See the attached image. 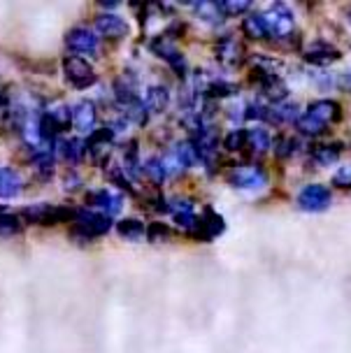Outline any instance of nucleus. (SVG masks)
Returning a JSON list of instances; mask_svg holds the SVG:
<instances>
[{"label": "nucleus", "mask_w": 351, "mask_h": 353, "mask_svg": "<svg viewBox=\"0 0 351 353\" xmlns=\"http://www.w3.org/2000/svg\"><path fill=\"white\" fill-rule=\"evenodd\" d=\"M189 140L193 147H196L198 161H203V165L208 168V172L212 174L217 165V156H219V132L214 130V123L193 130Z\"/></svg>", "instance_id": "f257e3e1"}, {"label": "nucleus", "mask_w": 351, "mask_h": 353, "mask_svg": "<svg viewBox=\"0 0 351 353\" xmlns=\"http://www.w3.org/2000/svg\"><path fill=\"white\" fill-rule=\"evenodd\" d=\"M112 228V216L103 212H93V210H77L74 212V235L93 239L100 237L105 232H110Z\"/></svg>", "instance_id": "f03ea898"}, {"label": "nucleus", "mask_w": 351, "mask_h": 353, "mask_svg": "<svg viewBox=\"0 0 351 353\" xmlns=\"http://www.w3.org/2000/svg\"><path fill=\"white\" fill-rule=\"evenodd\" d=\"M21 219L26 223H37V225H54V223H66V221L74 219L72 210H66V207L59 205H30L21 212Z\"/></svg>", "instance_id": "7ed1b4c3"}, {"label": "nucleus", "mask_w": 351, "mask_h": 353, "mask_svg": "<svg viewBox=\"0 0 351 353\" xmlns=\"http://www.w3.org/2000/svg\"><path fill=\"white\" fill-rule=\"evenodd\" d=\"M263 17H265V23H268V33H270L272 37H277V40H284V37H288L293 30H296L293 12L284 3L270 5V8L263 12Z\"/></svg>", "instance_id": "20e7f679"}, {"label": "nucleus", "mask_w": 351, "mask_h": 353, "mask_svg": "<svg viewBox=\"0 0 351 353\" xmlns=\"http://www.w3.org/2000/svg\"><path fill=\"white\" fill-rule=\"evenodd\" d=\"M228 184L240 191H259L268 184V172L261 165H235L228 172Z\"/></svg>", "instance_id": "39448f33"}, {"label": "nucleus", "mask_w": 351, "mask_h": 353, "mask_svg": "<svg viewBox=\"0 0 351 353\" xmlns=\"http://www.w3.org/2000/svg\"><path fill=\"white\" fill-rule=\"evenodd\" d=\"M149 49H152V52L159 56V59L168 61V65L172 68L177 77H186V74H189V65H186L184 54H181L179 49H177V44L172 42V37H168V35L154 37V40L149 42Z\"/></svg>", "instance_id": "423d86ee"}, {"label": "nucleus", "mask_w": 351, "mask_h": 353, "mask_svg": "<svg viewBox=\"0 0 351 353\" xmlns=\"http://www.w3.org/2000/svg\"><path fill=\"white\" fill-rule=\"evenodd\" d=\"M330 203H333V195H330L328 186L323 184H307L298 195V207L303 212H312V214L325 212Z\"/></svg>", "instance_id": "0eeeda50"}, {"label": "nucleus", "mask_w": 351, "mask_h": 353, "mask_svg": "<svg viewBox=\"0 0 351 353\" xmlns=\"http://www.w3.org/2000/svg\"><path fill=\"white\" fill-rule=\"evenodd\" d=\"M63 74L74 88H89L96 84V79H98L93 68L84 59H79V56H66Z\"/></svg>", "instance_id": "6e6552de"}, {"label": "nucleus", "mask_w": 351, "mask_h": 353, "mask_svg": "<svg viewBox=\"0 0 351 353\" xmlns=\"http://www.w3.org/2000/svg\"><path fill=\"white\" fill-rule=\"evenodd\" d=\"M114 100L123 112L135 107L137 103H142L140 98V86H137V77L133 72H123L121 77L114 79Z\"/></svg>", "instance_id": "1a4fd4ad"}, {"label": "nucleus", "mask_w": 351, "mask_h": 353, "mask_svg": "<svg viewBox=\"0 0 351 353\" xmlns=\"http://www.w3.org/2000/svg\"><path fill=\"white\" fill-rule=\"evenodd\" d=\"M66 44H68V49H70L72 54H84V56L98 54V47H100L96 33H93L91 28H86V26H74L72 30H68Z\"/></svg>", "instance_id": "9d476101"}, {"label": "nucleus", "mask_w": 351, "mask_h": 353, "mask_svg": "<svg viewBox=\"0 0 351 353\" xmlns=\"http://www.w3.org/2000/svg\"><path fill=\"white\" fill-rule=\"evenodd\" d=\"M86 200H89L91 207H96L103 214H108V216H114L123 210V195L117 193L114 188H100V191H93L86 195Z\"/></svg>", "instance_id": "9b49d317"}, {"label": "nucleus", "mask_w": 351, "mask_h": 353, "mask_svg": "<svg viewBox=\"0 0 351 353\" xmlns=\"http://www.w3.org/2000/svg\"><path fill=\"white\" fill-rule=\"evenodd\" d=\"M170 214H172L174 223H177L181 230L198 232L200 219L196 216V212H193V203H191V200H186V198L170 200Z\"/></svg>", "instance_id": "f8f14e48"}, {"label": "nucleus", "mask_w": 351, "mask_h": 353, "mask_svg": "<svg viewBox=\"0 0 351 353\" xmlns=\"http://www.w3.org/2000/svg\"><path fill=\"white\" fill-rule=\"evenodd\" d=\"M340 59H342L340 49H335L333 44H328L323 40L312 42L310 47L305 49V61L312 63V65H319V68H325V65H330V63H335Z\"/></svg>", "instance_id": "ddd939ff"}, {"label": "nucleus", "mask_w": 351, "mask_h": 353, "mask_svg": "<svg viewBox=\"0 0 351 353\" xmlns=\"http://www.w3.org/2000/svg\"><path fill=\"white\" fill-rule=\"evenodd\" d=\"M96 105L91 100H77L74 105H70V123L81 132H93L96 125Z\"/></svg>", "instance_id": "4468645a"}, {"label": "nucleus", "mask_w": 351, "mask_h": 353, "mask_svg": "<svg viewBox=\"0 0 351 353\" xmlns=\"http://www.w3.org/2000/svg\"><path fill=\"white\" fill-rule=\"evenodd\" d=\"M142 105H144V110L149 112V117L163 114V112L168 110V105H170V91H168V86H163V84L147 86V91H144V96H142Z\"/></svg>", "instance_id": "2eb2a0df"}, {"label": "nucleus", "mask_w": 351, "mask_h": 353, "mask_svg": "<svg viewBox=\"0 0 351 353\" xmlns=\"http://www.w3.org/2000/svg\"><path fill=\"white\" fill-rule=\"evenodd\" d=\"M305 114H310L312 119H317L319 123L328 125L330 121H337L342 117V107L337 100H330V98H321V100H314L310 103Z\"/></svg>", "instance_id": "dca6fc26"}, {"label": "nucleus", "mask_w": 351, "mask_h": 353, "mask_svg": "<svg viewBox=\"0 0 351 353\" xmlns=\"http://www.w3.org/2000/svg\"><path fill=\"white\" fill-rule=\"evenodd\" d=\"M96 30L103 37H110V40H121V37L128 35V23L119 14H98Z\"/></svg>", "instance_id": "f3484780"}, {"label": "nucleus", "mask_w": 351, "mask_h": 353, "mask_svg": "<svg viewBox=\"0 0 351 353\" xmlns=\"http://www.w3.org/2000/svg\"><path fill=\"white\" fill-rule=\"evenodd\" d=\"M214 52H217V59L221 61L223 65L233 68V65H237V63L242 61V47H240V42H237L233 35L221 37V40L217 42Z\"/></svg>", "instance_id": "a211bd4d"}, {"label": "nucleus", "mask_w": 351, "mask_h": 353, "mask_svg": "<svg viewBox=\"0 0 351 353\" xmlns=\"http://www.w3.org/2000/svg\"><path fill=\"white\" fill-rule=\"evenodd\" d=\"M114 137H117V132L112 128L93 130L89 142H86V151H91L93 159L100 161V156H103V154H110V147H112V142H114Z\"/></svg>", "instance_id": "6ab92c4d"}, {"label": "nucleus", "mask_w": 351, "mask_h": 353, "mask_svg": "<svg viewBox=\"0 0 351 353\" xmlns=\"http://www.w3.org/2000/svg\"><path fill=\"white\" fill-rule=\"evenodd\" d=\"M23 188L21 174L8 165H0V198H17Z\"/></svg>", "instance_id": "aec40b11"}, {"label": "nucleus", "mask_w": 351, "mask_h": 353, "mask_svg": "<svg viewBox=\"0 0 351 353\" xmlns=\"http://www.w3.org/2000/svg\"><path fill=\"white\" fill-rule=\"evenodd\" d=\"M223 230H225L223 216H219L214 210H208V212H205V216L200 219V225H198L196 235L200 239H214L217 235H221Z\"/></svg>", "instance_id": "412c9836"}, {"label": "nucleus", "mask_w": 351, "mask_h": 353, "mask_svg": "<svg viewBox=\"0 0 351 353\" xmlns=\"http://www.w3.org/2000/svg\"><path fill=\"white\" fill-rule=\"evenodd\" d=\"M300 119V112H298V105L296 103H288V100H284V103H277L272 107H268V121L272 123H296Z\"/></svg>", "instance_id": "4be33fe9"}, {"label": "nucleus", "mask_w": 351, "mask_h": 353, "mask_svg": "<svg viewBox=\"0 0 351 353\" xmlns=\"http://www.w3.org/2000/svg\"><path fill=\"white\" fill-rule=\"evenodd\" d=\"M242 33L244 37H249V40H265V37H270L263 12H254V14L242 19Z\"/></svg>", "instance_id": "5701e85b"}, {"label": "nucleus", "mask_w": 351, "mask_h": 353, "mask_svg": "<svg viewBox=\"0 0 351 353\" xmlns=\"http://www.w3.org/2000/svg\"><path fill=\"white\" fill-rule=\"evenodd\" d=\"M172 154V159L177 161V165L184 170H189L196 165V161H198V154H196V147L191 144V140H181V142H174L170 149H168Z\"/></svg>", "instance_id": "b1692460"}, {"label": "nucleus", "mask_w": 351, "mask_h": 353, "mask_svg": "<svg viewBox=\"0 0 351 353\" xmlns=\"http://www.w3.org/2000/svg\"><path fill=\"white\" fill-rule=\"evenodd\" d=\"M56 151H59V154L63 156L68 163L77 165V163L84 159V154H86V144L81 140H77V137H68V140L56 142Z\"/></svg>", "instance_id": "393cba45"}, {"label": "nucleus", "mask_w": 351, "mask_h": 353, "mask_svg": "<svg viewBox=\"0 0 351 353\" xmlns=\"http://www.w3.org/2000/svg\"><path fill=\"white\" fill-rule=\"evenodd\" d=\"M272 144V137L263 125H256V128L247 130V147L254 151V154H265Z\"/></svg>", "instance_id": "a878e982"}, {"label": "nucleus", "mask_w": 351, "mask_h": 353, "mask_svg": "<svg viewBox=\"0 0 351 353\" xmlns=\"http://www.w3.org/2000/svg\"><path fill=\"white\" fill-rule=\"evenodd\" d=\"M193 12H196L200 21H205L208 26H219V23L223 21L219 3H198V5H193Z\"/></svg>", "instance_id": "bb28decb"}, {"label": "nucleus", "mask_w": 351, "mask_h": 353, "mask_svg": "<svg viewBox=\"0 0 351 353\" xmlns=\"http://www.w3.org/2000/svg\"><path fill=\"white\" fill-rule=\"evenodd\" d=\"M312 161H314L319 168H330L333 163L340 161V144H323V147H317L314 154H312Z\"/></svg>", "instance_id": "cd10ccee"}, {"label": "nucleus", "mask_w": 351, "mask_h": 353, "mask_svg": "<svg viewBox=\"0 0 351 353\" xmlns=\"http://www.w3.org/2000/svg\"><path fill=\"white\" fill-rule=\"evenodd\" d=\"M117 232L123 239H142L147 235V228H144V223L140 219H123L117 223Z\"/></svg>", "instance_id": "c85d7f7f"}, {"label": "nucleus", "mask_w": 351, "mask_h": 353, "mask_svg": "<svg viewBox=\"0 0 351 353\" xmlns=\"http://www.w3.org/2000/svg\"><path fill=\"white\" fill-rule=\"evenodd\" d=\"M144 174H147L154 184H163V181L168 179V172H166V168H163L161 156H149V159L144 161Z\"/></svg>", "instance_id": "c756f323"}, {"label": "nucleus", "mask_w": 351, "mask_h": 353, "mask_svg": "<svg viewBox=\"0 0 351 353\" xmlns=\"http://www.w3.org/2000/svg\"><path fill=\"white\" fill-rule=\"evenodd\" d=\"M296 130L305 137H317L325 130V125L319 123L317 119H312L310 114H300V119L296 121Z\"/></svg>", "instance_id": "7c9ffc66"}, {"label": "nucleus", "mask_w": 351, "mask_h": 353, "mask_svg": "<svg viewBox=\"0 0 351 353\" xmlns=\"http://www.w3.org/2000/svg\"><path fill=\"white\" fill-rule=\"evenodd\" d=\"M219 10L223 17H240L252 10V3L249 0H223V3H219Z\"/></svg>", "instance_id": "2f4dec72"}, {"label": "nucleus", "mask_w": 351, "mask_h": 353, "mask_svg": "<svg viewBox=\"0 0 351 353\" xmlns=\"http://www.w3.org/2000/svg\"><path fill=\"white\" fill-rule=\"evenodd\" d=\"M223 147L228 149V151H242L244 147H247V130H242V128H233L228 132V135L223 137Z\"/></svg>", "instance_id": "473e14b6"}, {"label": "nucleus", "mask_w": 351, "mask_h": 353, "mask_svg": "<svg viewBox=\"0 0 351 353\" xmlns=\"http://www.w3.org/2000/svg\"><path fill=\"white\" fill-rule=\"evenodd\" d=\"M19 230H21V219L0 210V235H14Z\"/></svg>", "instance_id": "72a5a7b5"}, {"label": "nucleus", "mask_w": 351, "mask_h": 353, "mask_svg": "<svg viewBox=\"0 0 351 353\" xmlns=\"http://www.w3.org/2000/svg\"><path fill=\"white\" fill-rule=\"evenodd\" d=\"M296 151H298L296 137H277V142H274V154H277L279 159H288V156H293Z\"/></svg>", "instance_id": "f704fd0d"}, {"label": "nucleus", "mask_w": 351, "mask_h": 353, "mask_svg": "<svg viewBox=\"0 0 351 353\" xmlns=\"http://www.w3.org/2000/svg\"><path fill=\"white\" fill-rule=\"evenodd\" d=\"M147 237L152 239V242H166V239L170 237V230H168L166 223H152L147 228Z\"/></svg>", "instance_id": "c9c22d12"}, {"label": "nucleus", "mask_w": 351, "mask_h": 353, "mask_svg": "<svg viewBox=\"0 0 351 353\" xmlns=\"http://www.w3.org/2000/svg\"><path fill=\"white\" fill-rule=\"evenodd\" d=\"M333 186H337V188H351V165L337 168V172L333 174Z\"/></svg>", "instance_id": "e433bc0d"}, {"label": "nucleus", "mask_w": 351, "mask_h": 353, "mask_svg": "<svg viewBox=\"0 0 351 353\" xmlns=\"http://www.w3.org/2000/svg\"><path fill=\"white\" fill-rule=\"evenodd\" d=\"M347 21H349V23H351V8H349V10H347Z\"/></svg>", "instance_id": "4c0bfd02"}]
</instances>
